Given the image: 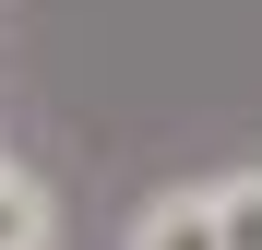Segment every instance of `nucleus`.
Listing matches in <instances>:
<instances>
[{"label": "nucleus", "mask_w": 262, "mask_h": 250, "mask_svg": "<svg viewBox=\"0 0 262 250\" xmlns=\"http://www.w3.org/2000/svg\"><path fill=\"white\" fill-rule=\"evenodd\" d=\"M119 250H214V202H203V191H155V202H131Z\"/></svg>", "instance_id": "f257e3e1"}, {"label": "nucleus", "mask_w": 262, "mask_h": 250, "mask_svg": "<svg viewBox=\"0 0 262 250\" xmlns=\"http://www.w3.org/2000/svg\"><path fill=\"white\" fill-rule=\"evenodd\" d=\"M203 202H214V250H262V167L203 179Z\"/></svg>", "instance_id": "7ed1b4c3"}, {"label": "nucleus", "mask_w": 262, "mask_h": 250, "mask_svg": "<svg viewBox=\"0 0 262 250\" xmlns=\"http://www.w3.org/2000/svg\"><path fill=\"white\" fill-rule=\"evenodd\" d=\"M0 250H60V202H48V179L12 167V155H0Z\"/></svg>", "instance_id": "f03ea898"}]
</instances>
